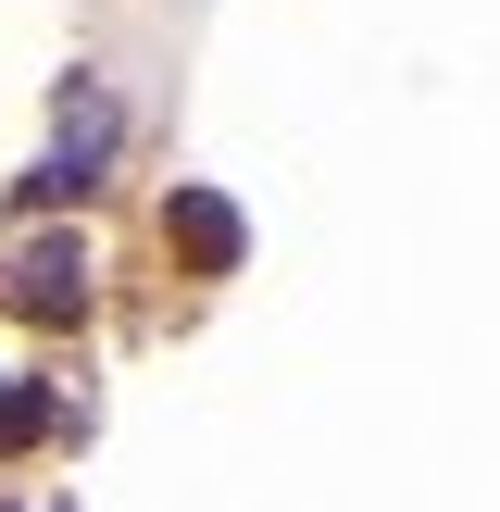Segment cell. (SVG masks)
I'll return each mask as SVG.
<instances>
[{"mask_svg":"<svg viewBox=\"0 0 500 512\" xmlns=\"http://www.w3.org/2000/svg\"><path fill=\"white\" fill-rule=\"evenodd\" d=\"M163 250H175L188 275H238V263H250V225H238L225 188H175V200H163Z\"/></svg>","mask_w":500,"mask_h":512,"instance_id":"1","label":"cell"},{"mask_svg":"<svg viewBox=\"0 0 500 512\" xmlns=\"http://www.w3.org/2000/svg\"><path fill=\"white\" fill-rule=\"evenodd\" d=\"M100 163H113V100L75 88V100H63V150L25 175V200H88V188H100Z\"/></svg>","mask_w":500,"mask_h":512,"instance_id":"2","label":"cell"},{"mask_svg":"<svg viewBox=\"0 0 500 512\" xmlns=\"http://www.w3.org/2000/svg\"><path fill=\"white\" fill-rule=\"evenodd\" d=\"M0 300H13L25 325H75L88 313V238H38L13 275H0Z\"/></svg>","mask_w":500,"mask_h":512,"instance_id":"3","label":"cell"},{"mask_svg":"<svg viewBox=\"0 0 500 512\" xmlns=\"http://www.w3.org/2000/svg\"><path fill=\"white\" fill-rule=\"evenodd\" d=\"M50 438V388H13L0 375V450H38Z\"/></svg>","mask_w":500,"mask_h":512,"instance_id":"4","label":"cell"}]
</instances>
